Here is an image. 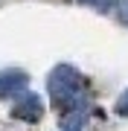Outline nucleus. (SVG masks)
Returning a JSON list of instances; mask_svg holds the SVG:
<instances>
[{
	"mask_svg": "<svg viewBox=\"0 0 128 131\" xmlns=\"http://www.w3.org/2000/svg\"><path fill=\"white\" fill-rule=\"evenodd\" d=\"M47 90H50V99L61 108L64 114L87 111V88H85V79H82V73L76 67L58 64L55 70L50 73V79H47Z\"/></svg>",
	"mask_w": 128,
	"mask_h": 131,
	"instance_id": "f257e3e1",
	"label": "nucleus"
},
{
	"mask_svg": "<svg viewBox=\"0 0 128 131\" xmlns=\"http://www.w3.org/2000/svg\"><path fill=\"white\" fill-rule=\"evenodd\" d=\"M41 111H44V105H41V99L35 93H26L24 99H18V105H15V117L26 119V122H35L41 117Z\"/></svg>",
	"mask_w": 128,
	"mask_h": 131,
	"instance_id": "f03ea898",
	"label": "nucleus"
},
{
	"mask_svg": "<svg viewBox=\"0 0 128 131\" xmlns=\"http://www.w3.org/2000/svg\"><path fill=\"white\" fill-rule=\"evenodd\" d=\"M26 73L24 70H3L0 73V96H12L18 93V90L26 88Z\"/></svg>",
	"mask_w": 128,
	"mask_h": 131,
	"instance_id": "7ed1b4c3",
	"label": "nucleus"
},
{
	"mask_svg": "<svg viewBox=\"0 0 128 131\" xmlns=\"http://www.w3.org/2000/svg\"><path fill=\"white\" fill-rule=\"evenodd\" d=\"M61 131H85V111H70L61 117Z\"/></svg>",
	"mask_w": 128,
	"mask_h": 131,
	"instance_id": "20e7f679",
	"label": "nucleus"
},
{
	"mask_svg": "<svg viewBox=\"0 0 128 131\" xmlns=\"http://www.w3.org/2000/svg\"><path fill=\"white\" fill-rule=\"evenodd\" d=\"M117 114H119V117H128V90L119 96V102H117Z\"/></svg>",
	"mask_w": 128,
	"mask_h": 131,
	"instance_id": "39448f33",
	"label": "nucleus"
},
{
	"mask_svg": "<svg viewBox=\"0 0 128 131\" xmlns=\"http://www.w3.org/2000/svg\"><path fill=\"white\" fill-rule=\"evenodd\" d=\"M79 3L93 6V9H108V6H114V0H79Z\"/></svg>",
	"mask_w": 128,
	"mask_h": 131,
	"instance_id": "423d86ee",
	"label": "nucleus"
},
{
	"mask_svg": "<svg viewBox=\"0 0 128 131\" xmlns=\"http://www.w3.org/2000/svg\"><path fill=\"white\" fill-rule=\"evenodd\" d=\"M117 15H119V20H122V24H128V0H119Z\"/></svg>",
	"mask_w": 128,
	"mask_h": 131,
	"instance_id": "0eeeda50",
	"label": "nucleus"
}]
</instances>
